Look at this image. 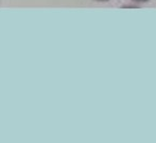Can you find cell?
Segmentation results:
<instances>
[{"label": "cell", "instance_id": "1", "mask_svg": "<svg viewBox=\"0 0 156 143\" xmlns=\"http://www.w3.org/2000/svg\"><path fill=\"white\" fill-rule=\"evenodd\" d=\"M134 2H137V3H144V2H148L149 0H132Z\"/></svg>", "mask_w": 156, "mask_h": 143}, {"label": "cell", "instance_id": "2", "mask_svg": "<svg viewBox=\"0 0 156 143\" xmlns=\"http://www.w3.org/2000/svg\"><path fill=\"white\" fill-rule=\"evenodd\" d=\"M95 1H98V2H107V1H110V0H95Z\"/></svg>", "mask_w": 156, "mask_h": 143}]
</instances>
